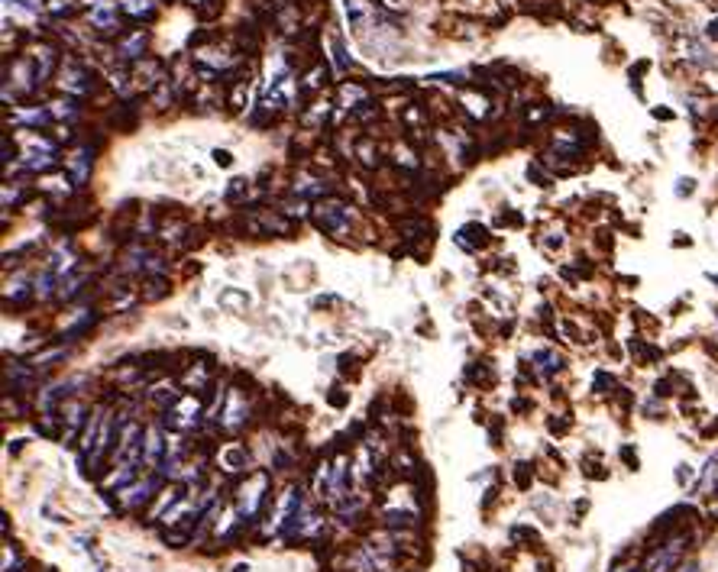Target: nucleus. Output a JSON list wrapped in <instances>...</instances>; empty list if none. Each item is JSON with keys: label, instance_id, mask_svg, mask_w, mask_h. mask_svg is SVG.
Masks as SVG:
<instances>
[{"label": "nucleus", "instance_id": "1", "mask_svg": "<svg viewBox=\"0 0 718 572\" xmlns=\"http://www.w3.org/2000/svg\"><path fill=\"white\" fill-rule=\"evenodd\" d=\"M314 223H317L321 230H327V233H347L350 214H347L343 204H321L317 214H314Z\"/></svg>", "mask_w": 718, "mask_h": 572}, {"label": "nucleus", "instance_id": "2", "mask_svg": "<svg viewBox=\"0 0 718 572\" xmlns=\"http://www.w3.org/2000/svg\"><path fill=\"white\" fill-rule=\"evenodd\" d=\"M679 553H683V537L670 540L667 547H660L651 553V559L644 563V569L647 572H670L676 566V559H679Z\"/></svg>", "mask_w": 718, "mask_h": 572}, {"label": "nucleus", "instance_id": "3", "mask_svg": "<svg viewBox=\"0 0 718 572\" xmlns=\"http://www.w3.org/2000/svg\"><path fill=\"white\" fill-rule=\"evenodd\" d=\"M457 243L466 246V249H476V246H485V243H489V236H485V230H482V227L469 223V227H463V233L457 236Z\"/></svg>", "mask_w": 718, "mask_h": 572}, {"label": "nucleus", "instance_id": "4", "mask_svg": "<svg viewBox=\"0 0 718 572\" xmlns=\"http://www.w3.org/2000/svg\"><path fill=\"white\" fill-rule=\"evenodd\" d=\"M392 469H395L398 475H411V472H417L414 469V459L408 453H398L395 459H392Z\"/></svg>", "mask_w": 718, "mask_h": 572}, {"label": "nucleus", "instance_id": "5", "mask_svg": "<svg viewBox=\"0 0 718 572\" xmlns=\"http://www.w3.org/2000/svg\"><path fill=\"white\" fill-rule=\"evenodd\" d=\"M243 191H249V181H246V178H233V185H230V191H227V201L230 204L240 201V194Z\"/></svg>", "mask_w": 718, "mask_h": 572}, {"label": "nucleus", "instance_id": "6", "mask_svg": "<svg viewBox=\"0 0 718 572\" xmlns=\"http://www.w3.org/2000/svg\"><path fill=\"white\" fill-rule=\"evenodd\" d=\"M159 449H162V437H159V433H149V443H146V456H149V463H153V459H159Z\"/></svg>", "mask_w": 718, "mask_h": 572}, {"label": "nucleus", "instance_id": "7", "mask_svg": "<svg viewBox=\"0 0 718 572\" xmlns=\"http://www.w3.org/2000/svg\"><path fill=\"white\" fill-rule=\"evenodd\" d=\"M518 485L527 488V463H518Z\"/></svg>", "mask_w": 718, "mask_h": 572}, {"label": "nucleus", "instance_id": "8", "mask_svg": "<svg viewBox=\"0 0 718 572\" xmlns=\"http://www.w3.org/2000/svg\"><path fill=\"white\" fill-rule=\"evenodd\" d=\"M330 404L343 407V404H347V391H330Z\"/></svg>", "mask_w": 718, "mask_h": 572}, {"label": "nucleus", "instance_id": "9", "mask_svg": "<svg viewBox=\"0 0 718 572\" xmlns=\"http://www.w3.org/2000/svg\"><path fill=\"white\" fill-rule=\"evenodd\" d=\"M214 162H217V165H230V162H233V159H230V152L217 149V152H214Z\"/></svg>", "mask_w": 718, "mask_h": 572}, {"label": "nucleus", "instance_id": "10", "mask_svg": "<svg viewBox=\"0 0 718 572\" xmlns=\"http://www.w3.org/2000/svg\"><path fill=\"white\" fill-rule=\"evenodd\" d=\"M612 572H637V569H634V566H615Z\"/></svg>", "mask_w": 718, "mask_h": 572}, {"label": "nucleus", "instance_id": "11", "mask_svg": "<svg viewBox=\"0 0 718 572\" xmlns=\"http://www.w3.org/2000/svg\"><path fill=\"white\" fill-rule=\"evenodd\" d=\"M683 572H699V566H683Z\"/></svg>", "mask_w": 718, "mask_h": 572}]
</instances>
